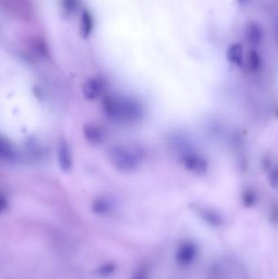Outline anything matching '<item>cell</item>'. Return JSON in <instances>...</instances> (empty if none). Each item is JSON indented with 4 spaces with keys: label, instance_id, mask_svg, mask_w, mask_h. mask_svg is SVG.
I'll return each mask as SVG.
<instances>
[{
    "label": "cell",
    "instance_id": "2",
    "mask_svg": "<svg viewBox=\"0 0 278 279\" xmlns=\"http://www.w3.org/2000/svg\"><path fill=\"white\" fill-rule=\"evenodd\" d=\"M112 165L122 172H132L142 165V157L136 150L126 146H114L108 152Z\"/></svg>",
    "mask_w": 278,
    "mask_h": 279
},
{
    "label": "cell",
    "instance_id": "9",
    "mask_svg": "<svg viewBox=\"0 0 278 279\" xmlns=\"http://www.w3.org/2000/svg\"><path fill=\"white\" fill-rule=\"evenodd\" d=\"M227 57L231 63L241 66L243 63V48L239 43L231 45L227 52Z\"/></svg>",
    "mask_w": 278,
    "mask_h": 279
},
{
    "label": "cell",
    "instance_id": "16",
    "mask_svg": "<svg viewBox=\"0 0 278 279\" xmlns=\"http://www.w3.org/2000/svg\"><path fill=\"white\" fill-rule=\"evenodd\" d=\"M255 196L251 191H247V192L244 193V196H243V202L246 206L251 207L254 203H255Z\"/></svg>",
    "mask_w": 278,
    "mask_h": 279
},
{
    "label": "cell",
    "instance_id": "10",
    "mask_svg": "<svg viewBox=\"0 0 278 279\" xmlns=\"http://www.w3.org/2000/svg\"><path fill=\"white\" fill-rule=\"evenodd\" d=\"M229 270L226 268L224 263H215L209 272V279H229Z\"/></svg>",
    "mask_w": 278,
    "mask_h": 279
},
{
    "label": "cell",
    "instance_id": "12",
    "mask_svg": "<svg viewBox=\"0 0 278 279\" xmlns=\"http://www.w3.org/2000/svg\"><path fill=\"white\" fill-rule=\"evenodd\" d=\"M150 268L146 264H142L136 269L131 279H150Z\"/></svg>",
    "mask_w": 278,
    "mask_h": 279
},
{
    "label": "cell",
    "instance_id": "7",
    "mask_svg": "<svg viewBox=\"0 0 278 279\" xmlns=\"http://www.w3.org/2000/svg\"><path fill=\"white\" fill-rule=\"evenodd\" d=\"M83 133L86 139L92 143H99L103 141L105 133L101 127L95 125H86L83 128Z\"/></svg>",
    "mask_w": 278,
    "mask_h": 279
},
{
    "label": "cell",
    "instance_id": "13",
    "mask_svg": "<svg viewBox=\"0 0 278 279\" xmlns=\"http://www.w3.org/2000/svg\"><path fill=\"white\" fill-rule=\"evenodd\" d=\"M110 209V204L106 200H100L94 204V210L98 214H106Z\"/></svg>",
    "mask_w": 278,
    "mask_h": 279
},
{
    "label": "cell",
    "instance_id": "11",
    "mask_svg": "<svg viewBox=\"0 0 278 279\" xmlns=\"http://www.w3.org/2000/svg\"><path fill=\"white\" fill-rule=\"evenodd\" d=\"M0 156L1 159L6 161H13L16 158V153L13 145L8 140L1 138L0 142Z\"/></svg>",
    "mask_w": 278,
    "mask_h": 279
},
{
    "label": "cell",
    "instance_id": "1",
    "mask_svg": "<svg viewBox=\"0 0 278 279\" xmlns=\"http://www.w3.org/2000/svg\"><path fill=\"white\" fill-rule=\"evenodd\" d=\"M104 111L110 119L120 123H133L143 116L142 106L131 98L108 96L103 102Z\"/></svg>",
    "mask_w": 278,
    "mask_h": 279
},
{
    "label": "cell",
    "instance_id": "4",
    "mask_svg": "<svg viewBox=\"0 0 278 279\" xmlns=\"http://www.w3.org/2000/svg\"><path fill=\"white\" fill-rule=\"evenodd\" d=\"M198 255V248L192 242L182 243L178 248L175 256L176 262L181 266H188L195 260Z\"/></svg>",
    "mask_w": 278,
    "mask_h": 279
},
{
    "label": "cell",
    "instance_id": "14",
    "mask_svg": "<svg viewBox=\"0 0 278 279\" xmlns=\"http://www.w3.org/2000/svg\"><path fill=\"white\" fill-rule=\"evenodd\" d=\"M115 269H116L115 265L110 263V264H106L103 267H101V269H99V274L101 276H108V275L114 273Z\"/></svg>",
    "mask_w": 278,
    "mask_h": 279
},
{
    "label": "cell",
    "instance_id": "8",
    "mask_svg": "<svg viewBox=\"0 0 278 279\" xmlns=\"http://www.w3.org/2000/svg\"><path fill=\"white\" fill-rule=\"evenodd\" d=\"M198 212L205 221H207L213 226H219L223 223L221 216L211 209L205 208V207H198Z\"/></svg>",
    "mask_w": 278,
    "mask_h": 279
},
{
    "label": "cell",
    "instance_id": "3",
    "mask_svg": "<svg viewBox=\"0 0 278 279\" xmlns=\"http://www.w3.org/2000/svg\"><path fill=\"white\" fill-rule=\"evenodd\" d=\"M182 162L186 169L194 173L205 174L208 169L206 159L197 153H184L182 156Z\"/></svg>",
    "mask_w": 278,
    "mask_h": 279
},
{
    "label": "cell",
    "instance_id": "17",
    "mask_svg": "<svg viewBox=\"0 0 278 279\" xmlns=\"http://www.w3.org/2000/svg\"><path fill=\"white\" fill-rule=\"evenodd\" d=\"M277 114H278V112H277Z\"/></svg>",
    "mask_w": 278,
    "mask_h": 279
},
{
    "label": "cell",
    "instance_id": "5",
    "mask_svg": "<svg viewBox=\"0 0 278 279\" xmlns=\"http://www.w3.org/2000/svg\"><path fill=\"white\" fill-rule=\"evenodd\" d=\"M57 159L61 169L64 171H70L73 165L71 151L66 142H61L57 148Z\"/></svg>",
    "mask_w": 278,
    "mask_h": 279
},
{
    "label": "cell",
    "instance_id": "15",
    "mask_svg": "<svg viewBox=\"0 0 278 279\" xmlns=\"http://www.w3.org/2000/svg\"><path fill=\"white\" fill-rule=\"evenodd\" d=\"M269 183L272 187L277 188L278 187V167L272 168V171H270Z\"/></svg>",
    "mask_w": 278,
    "mask_h": 279
},
{
    "label": "cell",
    "instance_id": "6",
    "mask_svg": "<svg viewBox=\"0 0 278 279\" xmlns=\"http://www.w3.org/2000/svg\"><path fill=\"white\" fill-rule=\"evenodd\" d=\"M104 90V83L97 78H91L86 81L82 86V93L85 98L90 101L97 99Z\"/></svg>",
    "mask_w": 278,
    "mask_h": 279
}]
</instances>
